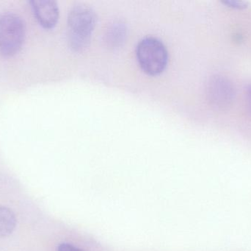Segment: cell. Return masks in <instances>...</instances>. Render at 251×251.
<instances>
[{"mask_svg": "<svg viewBox=\"0 0 251 251\" xmlns=\"http://www.w3.org/2000/svg\"><path fill=\"white\" fill-rule=\"evenodd\" d=\"M97 19L95 10L89 5L78 4L72 7L68 16V35L75 51H83L89 45Z\"/></svg>", "mask_w": 251, "mask_h": 251, "instance_id": "obj_1", "label": "cell"}, {"mask_svg": "<svg viewBox=\"0 0 251 251\" xmlns=\"http://www.w3.org/2000/svg\"><path fill=\"white\" fill-rule=\"evenodd\" d=\"M26 38V25L19 15L4 13L0 15V55L12 57L23 47Z\"/></svg>", "mask_w": 251, "mask_h": 251, "instance_id": "obj_2", "label": "cell"}, {"mask_svg": "<svg viewBox=\"0 0 251 251\" xmlns=\"http://www.w3.org/2000/svg\"><path fill=\"white\" fill-rule=\"evenodd\" d=\"M136 55L143 71L151 75L162 73L168 62V52L162 41L146 37L137 44Z\"/></svg>", "mask_w": 251, "mask_h": 251, "instance_id": "obj_3", "label": "cell"}, {"mask_svg": "<svg viewBox=\"0 0 251 251\" xmlns=\"http://www.w3.org/2000/svg\"><path fill=\"white\" fill-rule=\"evenodd\" d=\"M206 91L209 103L218 109H225L229 106L235 95L234 86L229 80L220 75L210 78Z\"/></svg>", "mask_w": 251, "mask_h": 251, "instance_id": "obj_4", "label": "cell"}, {"mask_svg": "<svg viewBox=\"0 0 251 251\" xmlns=\"http://www.w3.org/2000/svg\"><path fill=\"white\" fill-rule=\"evenodd\" d=\"M32 13L40 25L45 29H52L59 19V7L53 0H33L29 1Z\"/></svg>", "mask_w": 251, "mask_h": 251, "instance_id": "obj_5", "label": "cell"}, {"mask_svg": "<svg viewBox=\"0 0 251 251\" xmlns=\"http://www.w3.org/2000/svg\"><path fill=\"white\" fill-rule=\"evenodd\" d=\"M16 223L17 220L13 210L0 206V238L10 235L14 231Z\"/></svg>", "mask_w": 251, "mask_h": 251, "instance_id": "obj_6", "label": "cell"}, {"mask_svg": "<svg viewBox=\"0 0 251 251\" xmlns=\"http://www.w3.org/2000/svg\"><path fill=\"white\" fill-rule=\"evenodd\" d=\"M126 35V27L122 22H115L109 27L107 31V43L111 47H118L125 41Z\"/></svg>", "mask_w": 251, "mask_h": 251, "instance_id": "obj_7", "label": "cell"}, {"mask_svg": "<svg viewBox=\"0 0 251 251\" xmlns=\"http://www.w3.org/2000/svg\"><path fill=\"white\" fill-rule=\"evenodd\" d=\"M224 4L228 7L236 9H244L248 6V3L243 1H237V0H226L224 1Z\"/></svg>", "mask_w": 251, "mask_h": 251, "instance_id": "obj_8", "label": "cell"}, {"mask_svg": "<svg viewBox=\"0 0 251 251\" xmlns=\"http://www.w3.org/2000/svg\"><path fill=\"white\" fill-rule=\"evenodd\" d=\"M57 251H83L81 249H78L76 246L73 245L69 244V243H63L60 244L57 248Z\"/></svg>", "mask_w": 251, "mask_h": 251, "instance_id": "obj_9", "label": "cell"}, {"mask_svg": "<svg viewBox=\"0 0 251 251\" xmlns=\"http://www.w3.org/2000/svg\"><path fill=\"white\" fill-rule=\"evenodd\" d=\"M247 99L248 103H249V106L251 111V85L249 87V89H248Z\"/></svg>", "mask_w": 251, "mask_h": 251, "instance_id": "obj_10", "label": "cell"}]
</instances>
